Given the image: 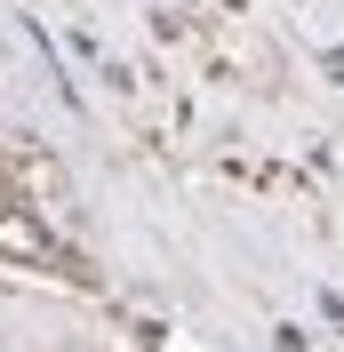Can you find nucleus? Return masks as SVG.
Masks as SVG:
<instances>
[{
    "mask_svg": "<svg viewBox=\"0 0 344 352\" xmlns=\"http://www.w3.org/2000/svg\"><path fill=\"white\" fill-rule=\"evenodd\" d=\"M0 256H17V264H48V256H56V232H48L32 208H0Z\"/></svg>",
    "mask_w": 344,
    "mask_h": 352,
    "instance_id": "f257e3e1",
    "label": "nucleus"
}]
</instances>
